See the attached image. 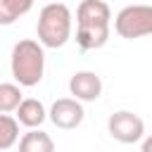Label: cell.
<instances>
[{
	"mask_svg": "<svg viewBox=\"0 0 152 152\" xmlns=\"http://www.w3.org/2000/svg\"><path fill=\"white\" fill-rule=\"evenodd\" d=\"M69 93L78 102H95L102 95V78L95 71H76L69 78Z\"/></svg>",
	"mask_w": 152,
	"mask_h": 152,
	"instance_id": "obj_7",
	"label": "cell"
},
{
	"mask_svg": "<svg viewBox=\"0 0 152 152\" xmlns=\"http://www.w3.org/2000/svg\"><path fill=\"white\" fill-rule=\"evenodd\" d=\"M21 86L19 83H0V112H14L21 102Z\"/></svg>",
	"mask_w": 152,
	"mask_h": 152,
	"instance_id": "obj_12",
	"label": "cell"
},
{
	"mask_svg": "<svg viewBox=\"0 0 152 152\" xmlns=\"http://www.w3.org/2000/svg\"><path fill=\"white\" fill-rule=\"evenodd\" d=\"M114 31L126 38H145L152 33V7L150 5H128L114 17Z\"/></svg>",
	"mask_w": 152,
	"mask_h": 152,
	"instance_id": "obj_4",
	"label": "cell"
},
{
	"mask_svg": "<svg viewBox=\"0 0 152 152\" xmlns=\"http://www.w3.org/2000/svg\"><path fill=\"white\" fill-rule=\"evenodd\" d=\"M14 119L26 128H40V124L48 119L45 104L36 97H21V102L14 109Z\"/></svg>",
	"mask_w": 152,
	"mask_h": 152,
	"instance_id": "obj_8",
	"label": "cell"
},
{
	"mask_svg": "<svg viewBox=\"0 0 152 152\" xmlns=\"http://www.w3.org/2000/svg\"><path fill=\"white\" fill-rule=\"evenodd\" d=\"M107 131L114 140L124 145H133L145 135V121L128 109H119L107 119Z\"/></svg>",
	"mask_w": 152,
	"mask_h": 152,
	"instance_id": "obj_5",
	"label": "cell"
},
{
	"mask_svg": "<svg viewBox=\"0 0 152 152\" xmlns=\"http://www.w3.org/2000/svg\"><path fill=\"white\" fill-rule=\"evenodd\" d=\"M83 116H86V109L76 97H59V100L52 102V107L48 112V119L62 131L78 128L83 124Z\"/></svg>",
	"mask_w": 152,
	"mask_h": 152,
	"instance_id": "obj_6",
	"label": "cell"
},
{
	"mask_svg": "<svg viewBox=\"0 0 152 152\" xmlns=\"http://www.w3.org/2000/svg\"><path fill=\"white\" fill-rule=\"evenodd\" d=\"M112 33V10L104 0H81L76 10V43L81 50H100Z\"/></svg>",
	"mask_w": 152,
	"mask_h": 152,
	"instance_id": "obj_1",
	"label": "cell"
},
{
	"mask_svg": "<svg viewBox=\"0 0 152 152\" xmlns=\"http://www.w3.org/2000/svg\"><path fill=\"white\" fill-rule=\"evenodd\" d=\"M33 0H0V26H12L19 17L28 14Z\"/></svg>",
	"mask_w": 152,
	"mask_h": 152,
	"instance_id": "obj_10",
	"label": "cell"
},
{
	"mask_svg": "<svg viewBox=\"0 0 152 152\" xmlns=\"http://www.w3.org/2000/svg\"><path fill=\"white\" fill-rule=\"evenodd\" d=\"M71 28H74V17L64 2H48L40 10L36 33L43 48H50V50L64 48L71 38Z\"/></svg>",
	"mask_w": 152,
	"mask_h": 152,
	"instance_id": "obj_3",
	"label": "cell"
},
{
	"mask_svg": "<svg viewBox=\"0 0 152 152\" xmlns=\"http://www.w3.org/2000/svg\"><path fill=\"white\" fill-rule=\"evenodd\" d=\"M19 140V121L7 112H0V150L14 147Z\"/></svg>",
	"mask_w": 152,
	"mask_h": 152,
	"instance_id": "obj_11",
	"label": "cell"
},
{
	"mask_svg": "<svg viewBox=\"0 0 152 152\" xmlns=\"http://www.w3.org/2000/svg\"><path fill=\"white\" fill-rule=\"evenodd\" d=\"M19 150L21 152H52L55 140L40 128H28V133L19 138Z\"/></svg>",
	"mask_w": 152,
	"mask_h": 152,
	"instance_id": "obj_9",
	"label": "cell"
},
{
	"mask_svg": "<svg viewBox=\"0 0 152 152\" xmlns=\"http://www.w3.org/2000/svg\"><path fill=\"white\" fill-rule=\"evenodd\" d=\"M10 71L21 88L38 86L45 76V48L33 38L19 40L10 55Z\"/></svg>",
	"mask_w": 152,
	"mask_h": 152,
	"instance_id": "obj_2",
	"label": "cell"
}]
</instances>
